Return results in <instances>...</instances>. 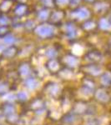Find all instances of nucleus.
Returning a JSON list of instances; mask_svg holds the SVG:
<instances>
[{
  "mask_svg": "<svg viewBox=\"0 0 111 125\" xmlns=\"http://www.w3.org/2000/svg\"><path fill=\"white\" fill-rule=\"evenodd\" d=\"M93 12L87 6L79 5L76 8H73L69 11V19L72 21H85L87 19H91Z\"/></svg>",
  "mask_w": 111,
  "mask_h": 125,
  "instance_id": "f257e3e1",
  "label": "nucleus"
},
{
  "mask_svg": "<svg viewBox=\"0 0 111 125\" xmlns=\"http://www.w3.org/2000/svg\"><path fill=\"white\" fill-rule=\"evenodd\" d=\"M64 19H67V13L65 12V10L56 8L55 9L51 11V14H50L49 19H48V23L54 26L59 25L62 23Z\"/></svg>",
  "mask_w": 111,
  "mask_h": 125,
  "instance_id": "f03ea898",
  "label": "nucleus"
},
{
  "mask_svg": "<svg viewBox=\"0 0 111 125\" xmlns=\"http://www.w3.org/2000/svg\"><path fill=\"white\" fill-rule=\"evenodd\" d=\"M35 33L43 39L50 38L54 34V26L50 23L39 24L36 27Z\"/></svg>",
  "mask_w": 111,
  "mask_h": 125,
  "instance_id": "7ed1b4c3",
  "label": "nucleus"
},
{
  "mask_svg": "<svg viewBox=\"0 0 111 125\" xmlns=\"http://www.w3.org/2000/svg\"><path fill=\"white\" fill-rule=\"evenodd\" d=\"M29 7L27 3H16L13 7L12 13L15 19H22L29 13Z\"/></svg>",
  "mask_w": 111,
  "mask_h": 125,
  "instance_id": "20e7f679",
  "label": "nucleus"
},
{
  "mask_svg": "<svg viewBox=\"0 0 111 125\" xmlns=\"http://www.w3.org/2000/svg\"><path fill=\"white\" fill-rule=\"evenodd\" d=\"M14 3H16L14 0H2L0 3V13L9 14L14 7Z\"/></svg>",
  "mask_w": 111,
  "mask_h": 125,
  "instance_id": "39448f33",
  "label": "nucleus"
},
{
  "mask_svg": "<svg viewBox=\"0 0 111 125\" xmlns=\"http://www.w3.org/2000/svg\"><path fill=\"white\" fill-rule=\"evenodd\" d=\"M50 14H51V9L41 8L36 13V19H38L42 23H44L46 21H48Z\"/></svg>",
  "mask_w": 111,
  "mask_h": 125,
  "instance_id": "423d86ee",
  "label": "nucleus"
},
{
  "mask_svg": "<svg viewBox=\"0 0 111 125\" xmlns=\"http://www.w3.org/2000/svg\"><path fill=\"white\" fill-rule=\"evenodd\" d=\"M64 31L65 33L68 37L70 38H74V36L77 33V29H76V26L74 21H68L67 23H65V24L64 25Z\"/></svg>",
  "mask_w": 111,
  "mask_h": 125,
  "instance_id": "0eeeda50",
  "label": "nucleus"
},
{
  "mask_svg": "<svg viewBox=\"0 0 111 125\" xmlns=\"http://www.w3.org/2000/svg\"><path fill=\"white\" fill-rule=\"evenodd\" d=\"M109 6L107 4L106 1H97L95 3L93 4V10L94 12H95L96 13H105V12L108 10Z\"/></svg>",
  "mask_w": 111,
  "mask_h": 125,
  "instance_id": "6e6552de",
  "label": "nucleus"
},
{
  "mask_svg": "<svg viewBox=\"0 0 111 125\" xmlns=\"http://www.w3.org/2000/svg\"><path fill=\"white\" fill-rule=\"evenodd\" d=\"M39 3L41 8H44V9H52L54 8L56 9L55 3L54 0H39Z\"/></svg>",
  "mask_w": 111,
  "mask_h": 125,
  "instance_id": "1a4fd4ad",
  "label": "nucleus"
},
{
  "mask_svg": "<svg viewBox=\"0 0 111 125\" xmlns=\"http://www.w3.org/2000/svg\"><path fill=\"white\" fill-rule=\"evenodd\" d=\"M12 17L9 16V14L6 13H0V26H9L11 23Z\"/></svg>",
  "mask_w": 111,
  "mask_h": 125,
  "instance_id": "9d476101",
  "label": "nucleus"
},
{
  "mask_svg": "<svg viewBox=\"0 0 111 125\" xmlns=\"http://www.w3.org/2000/svg\"><path fill=\"white\" fill-rule=\"evenodd\" d=\"M96 26V23L95 22L93 21L92 18L89 19H87L85 20V21L82 24V28L84 29V30H86V31H89V30H92L94 28H95Z\"/></svg>",
  "mask_w": 111,
  "mask_h": 125,
  "instance_id": "9b49d317",
  "label": "nucleus"
},
{
  "mask_svg": "<svg viewBox=\"0 0 111 125\" xmlns=\"http://www.w3.org/2000/svg\"><path fill=\"white\" fill-rule=\"evenodd\" d=\"M99 27L103 30L109 29L111 27V23L110 20L106 19L105 18H101L100 22H99Z\"/></svg>",
  "mask_w": 111,
  "mask_h": 125,
  "instance_id": "f8f14e48",
  "label": "nucleus"
},
{
  "mask_svg": "<svg viewBox=\"0 0 111 125\" xmlns=\"http://www.w3.org/2000/svg\"><path fill=\"white\" fill-rule=\"evenodd\" d=\"M71 0H54L55 6L57 9H63L64 7H69Z\"/></svg>",
  "mask_w": 111,
  "mask_h": 125,
  "instance_id": "ddd939ff",
  "label": "nucleus"
},
{
  "mask_svg": "<svg viewBox=\"0 0 111 125\" xmlns=\"http://www.w3.org/2000/svg\"><path fill=\"white\" fill-rule=\"evenodd\" d=\"M15 53H16V48L14 46H12V47L8 48L7 49H5L4 51H3V55L8 58L12 57V56H13Z\"/></svg>",
  "mask_w": 111,
  "mask_h": 125,
  "instance_id": "4468645a",
  "label": "nucleus"
},
{
  "mask_svg": "<svg viewBox=\"0 0 111 125\" xmlns=\"http://www.w3.org/2000/svg\"><path fill=\"white\" fill-rule=\"evenodd\" d=\"M23 26L25 27L26 29H29V30H31V29H35L36 27H37V26L35 25V23H34V21H33V19H28V20H26L25 23H24V25Z\"/></svg>",
  "mask_w": 111,
  "mask_h": 125,
  "instance_id": "2eb2a0df",
  "label": "nucleus"
},
{
  "mask_svg": "<svg viewBox=\"0 0 111 125\" xmlns=\"http://www.w3.org/2000/svg\"><path fill=\"white\" fill-rule=\"evenodd\" d=\"M15 42V38L13 37V35H11V34L8 33L7 35H5L4 37V43H7V44H12L13 43H14Z\"/></svg>",
  "mask_w": 111,
  "mask_h": 125,
  "instance_id": "dca6fc26",
  "label": "nucleus"
},
{
  "mask_svg": "<svg viewBox=\"0 0 111 125\" xmlns=\"http://www.w3.org/2000/svg\"><path fill=\"white\" fill-rule=\"evenodd\" d=\"M66 62H67V63H68L69 65L74 66L77 63V59L74 57H68L66 58Z\"/></svg>",
  "mask_w": 111,
  "mask_h": 125,
  "instance_id": "f3484780",
  "label": "nucleus"
},
{
  "mask_svg": "<svg viewBox=\"0 0 111 125\" xmlns=\"http://www.w3.org/2000/svg\"><path fill=\"white\" fill-rule=\"evenodd\" d=\"M49 67L51 68V69L56 70V69H57V68H58L57 62H56L55 60H52V61L50 62V63H49Z\"/></svg>",
  "mask_w": 111,
  "mask_h": 125,
  "instance_id": "a211bd4d",
  "label": "nucleus"
},
{
  "mask_svg": "<svg viewBox=\"0 0 111 125\" xmlns=\"http://www.w3.org/2000/svg\"><path fill=\"white\" fill-rule=\"evenodd\" d=\"M55 54H56V52H55V50L53 49V48H50V49H48L47 51V55L49 58H54V56H55Z\"/></svg>",
  "mask_w": 111,
  "mask_h": 125,
  "instance_id": "6ab92c4d",
  "label": "nucleus"
},
{
  "mask_svg": "<svg viewBox=\"0 0 111 125\" xmlns=\"http://www.w3.org/2000/svg\"><path fill=\"white\" fill-rule=\"evenodd\" d=\"M20 70H21V73L23 74H27L28 73H29V67L26 65L23 66V67H21V68H20Z\"/></svg>",
  "mask_w": 111,
  "mask_h": 125,
  "instance_id": "aec40b11",
  "label": "nucleus"
},
{
  "mask_svg": "<svg viewBox=\"0 0 111 125\" xmlns=\"http://www.w3.org/2000/svg\"><path fill=\"white\" fill-rule=\"evenodd\" d=\"M97 1H98V0H82V2L85 3L86 4H91V5L95 3Z\"/></svg>",
  "mask_w": 111,
  "mask_h": 125,
  "instance_id": "412c9836",
  "label": "nucleus"
},
{
  "mask_svg": "<svg viewBox=\"0 0 111 125\" xmlns=\"http://www.w3.org/2000/svg\"><path fill=\"white\" fill-rule=\"evenodd\" d=\"M30 81H31V83H28V86L29 87V88H34V87L36 86V82H35V80H33V79H31L30 80Z\"/></svg>",
  "mask_w": 111,
  "mask_h": 125,
  "instance_id": "4be33fe9",
  "label": "nucleus"
},
{
  "mask_svg": "<svg viewBox=\"0 0 111 125\" xmlns=\"http://www.w3.org/2000/svg\"><path fill=\"white\" fill-rule=\"evenodd\" d=\"M19 97L21 99H26V98H27V95H26L24 93H20L19 94Z\"/></svg>",
  "mask_w": 111,
  "mask_h": 125,
  "instance_id": "5701e85b",
  "label": "nucleus"
},
{
  "mask_svg": "<svg viewBox=\"0 0 111 125\" xmlns=\"http://www.w3.org/2000/svg\"><path fill=\"white\" fill-rule=\"evenodd\" d=\"M17 3H26L28 0H14Z\"/></svg>",
  "mask_w": 111,
  "mask_h": 125,
  "instance_id": "b1692460",
  "label": "nucleus"
},
{
  "mask_svg": "<svg viewBox=\"0 0 111 125\" xmlns=\"http://www.w3.org/2000/svg\"><path fill=\"white\" fill-rule=\"evenodd\" d=\"M110 23H111V17H110Z\"/></svg>",
  "mask_w": 111,
  "mask_h": 125,
  "instance_id": "393cba45",
  "label": "nucleus"
}]
</instances>
